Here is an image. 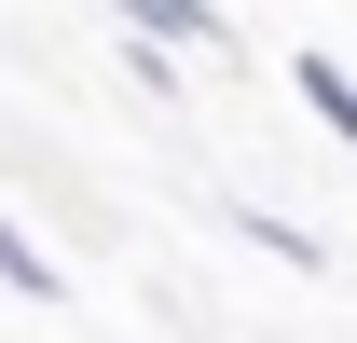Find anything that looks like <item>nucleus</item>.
<instances>
[{"label": "nucleus", "mask_w": 357, "mask_h": 343, "mask_svg": "<svg viewBox=\"0 0 357 343\" xmlns=\"http://www.w3.org/2000/svg\"><path fill=\"white\" fill-rule=\"evenodd\" d=\"M289 96H303L316 124H330V137L357 151V69H344V55H289Z\"/></svg>", "instance_id": "nucleus-1"}, {"label": "nucleus", "mask_w": 357, "mask_h": 343, "mask_svg": "<svg viewBox=\"0 0 357 343\" xmlns=\"http://www.w3.org/2000/svg\"><path fill=\"white\" fill-rule=\"evenodd\" d=\"M124 28H151V42H178V55H220V42H234L220 0H124Z\"/></svg>", "instance_id": "nucleus-2"}, {"label": "nucleus", "mask_w": 357, "mask_h": 343, "mask_svg": "<svg viewBox=\"0 0 357 343\" xmlns=\"http://www.w3.org/2000/svg\"><path fill=\"white\" fill-rule=\"evenodd\" d=\"M220 220H234V234H248V247H275V261H289V275H330V247H316L303 220H275V206H248V192H220Z\"/></svg>", "instance_id": "nucleus-3"}, {"label": "nucleus", "mask_w": 357, "mask_h": 343, "mask_svg": "<svg viewBox=\"0 0 357 343\" xmlns=\"http://www.w3.org/2000/svg\"><path fill=\"white\" fill-rule=\"evenodd\" d=\"M0 289H14V302H55V289H69V275L42 261V234H28L14 206H0Z\"/></svg>", "instance_id": "nucleus-4"}]
</instances>
